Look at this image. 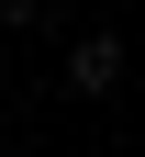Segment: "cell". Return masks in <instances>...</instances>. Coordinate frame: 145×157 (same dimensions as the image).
Returning a JSON list of instances; mask_svg holds the SVG:
<instances>
[{
    "label": "cell",
    "instance_id": "cell-1",
    "mask_svg": "<svg viewBox=\"0 0 145 157\" xmlns=\"http://www.w3.org/2000/svg\"><path fill=\"white\" fill-rule=\"evenodd\" d=\"M67 90H78V101H112V90H123V34H78V45H67Z\"/></svg>",
    "mask_w": 145,
    "mask_h": 157
}]
</instances>
